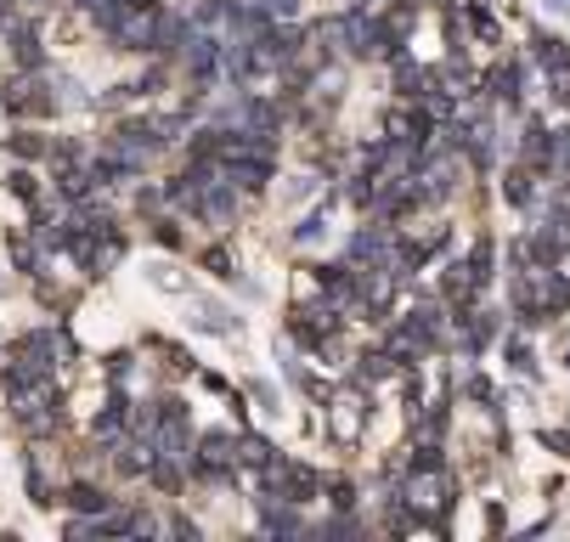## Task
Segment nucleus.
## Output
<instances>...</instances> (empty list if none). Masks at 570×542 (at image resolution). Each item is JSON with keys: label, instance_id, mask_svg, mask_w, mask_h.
<instances>
[{"label": "nucleus", "instance_id": "f257e3e1", "mask_svg": "<svg viewBox=\"0 0 570 542\" xmlns=\"http://www.w3.org/2000/svg\"><path fill=\"white\" fill-rule=\"evenodd\" d=\"M356 429H361V401L356 396H340V401H333V435L356 440Z\"/></svg>", "mask_w": 570, "mask_h": 542}, {"label": "nucleus", "instance_id": "f03ea898", "mask_svg": "<svg viewBox=\"0 0 570 542\" xmlns=\"http://www.w3.org/2000/svg\"><path fill=\"white\" fill-rule=\"evenodd\" d=\"M198 328H210V333H238L244 322L226 311V305H215V299H198Z\"/></svg>", "mask_w": 570, "mask_h": 542}, {"label": "nucleus", "instance_id": "7ed1b4c3", "mask_svg": "<svg viewBox=\"0 0 570 542\" xmlns=\"http://www.w3.org/2000/svg\"><path fill=\"white\" fill-rule=\"evenodd\" d=\"M447 192H452V164H429V169H424V192H418V198L441 203Z\"/></svg>", "mask_w": 570, "mask_h": 542}, {"label": "nucleus", "instance_id": "20e7f679", "mask_svg": "<svg viewBox=\"0 0 570 542\" xmlns=\"http://www.w3.org/2000/svg\"><path fill=\"white\" fill-rule=\"evenodd\" d=\"M147 271H153V283H158L164 294H187V278H181L176 266H164V260H158V266H147Z\"/></svg>", "mask_w": 570, "mask_h": 542}, {"label": "nucleus", "instance_id": "39448f33", "mask_svg": "<svg viewBox=\"0 0 570 542\" xmlns=\"http://www.w3.org/2000/svg\"><path fill=\"white\" fill-rule=\"evenodd\" d=\"M69 503H74V508H103L108 497H96L91 486H74V492H69Z\"/></svg>", "mask_w": 570, "mask_h": 542}, {"label": "nucleus", "instance_id": "423d86ee", "mask_svg": "<svg viewBox=\"0 0 570 542\" xmlns=\"http://www.w3.org/2000/svg\"><path fill=\"white\" fill-rule=\"evenodd\" d=\"M548 12H559V17H570V0H543Z\"/></svg>", "mask_w": 570, "mask_h": 542}]
</instances>
